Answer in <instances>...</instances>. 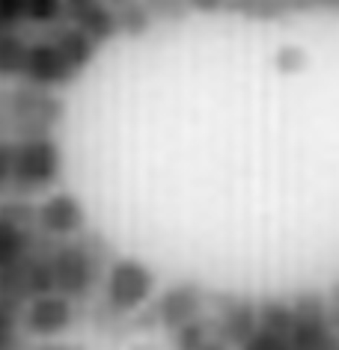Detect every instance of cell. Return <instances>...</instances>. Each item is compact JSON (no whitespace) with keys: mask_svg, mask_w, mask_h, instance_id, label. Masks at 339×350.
Returning <instances> with one entry per match:
<instances>
[{"mask_svg":"<svg viewBox=\"0 0 339 350\" xmlns=\"http://www.w3.org/2000/svg\"><path fill=\"white\" fill-rule=\"evenodd\" d=\"M95 54H99V45L63 18L30 36L21 81L39 90H60L77 81Z\"/></svg>","mask_w":339,"mask_h":350,"instance_id":"6da1fadb","label":"cell"},{"mask_svg":"<svg viewBox=\"0 0 339 350\" xmlns=\"http://www.w3.org/2000/svg\"><path fill=\"white\" fill-rule=\"evenodd\" d=\"M51 282L54 291L68 300H86L101 285L108 270V250L95 234H72V238H51L48 243Z\"/></svg>","mask_w":339,"mask_h":350,"instance_id":"7a4b0ae2","label":"cell"},{"mask_svg":"<svg viewBox=\"0 0 339 350\" xmlns=\"http://www.w3.org/2000/svg\"><path fill=\"white\" fill-rule=\"evenodd\" d=\"M60 170H63V152L51 134L21 137L12 146V175H10V193L33 199L57 185Z\"/></svg>","mask_w":339,"mask_h":350,"instance_id":"3957f363","label":"cell"},{"mask_svg":"<svg viewBox=\"0 0 339 350\" xmlns=\"http://www.w3.org/2000/svg\"><path fill=\"white\" fill-rule=\"evenodd\" d=\"M3 107L6 119H10V137H39L51 134V128L63 116V101L51 90H39V86L21 83L18 90L3 92Z\"/></svg>","mask_w":339,"mask_h":350,"instance_id":"277c9868","label":"cell"},{"mask_svg":"<svg viewBox=\"0 0 339 350\" xmlns=\"http://www.w3.org/2000/svg\"><path fill=\"white\" fill-rule=\"evenodd\" d=\"M104 288V309L113 314H131L149 303L155 291V273L137 258L110 261L101 279Z\"/></svg>","mask_w":339,"mask_h":350,"instance_id":"5b68a950","label":"cell"},{"mask_svg":"<svg viewBox=\"0 0 339 350\" xmlns=\"http://www.w3.org/2000/svg\"><path fill=\"white\" fill-rule=\"evenodd\" d=\"M289 350H339V336L327 318V297L303 291L292 300Z\"/></svg>","mask_w":339,"mask_h":350,"instance_id":"8992f818","label":"cell"},{"mask_svg":"<svg viewBox=\"0 0 339 350\" xmlns=\"http://www.w3.org/2000/svg\"><path fill=\"white\" fill-rule=\"evenodd\" d=\"M212 303H214V318H212L214 332L229 347L241 350L259 329V303L247 300V297H236V294L212 297Z\"/></svg>","mask_w":339,"mask_h":350,"instance_id":"52a82bcc","label":"cell"},{"mask_svg":"<svg viewBox=\"0 0 339 350\" xmlns=\"http://www.w3.org/2000/svg\"><path fill=\"white\" fill-rule=\"evenodd\" d=\"M205 303H208V294L197 282H176L152 303L149 318H152V323H158L161 329L173 332V329H179L181 323L199 318Z\"/></svg>","mask_w":339,"mask_h":350,"instance_id":"ba28073f","label":"cell"},{"mask_svg":"<svg viewBox=\"0 0 339 350\" xmlns=\"http://www.w3.org/2000/svg\"><path fill=\"white\" fill-rule=\"evenodd\" d=\"M72 321H75V300H68V297L57 291L33 297V300L24 303V312H21L24 332L39 338L60 336V332L72 327Z\"/></svg>","mask_w":339,"mask_h":350,"instance_id":"9c48e42d","label":"cell"},{"mask_svg":"<svg viewBox=\"0 0 339 350\" xmlns=\"http://www.w3.org/2000/svg\"><path fill=\"white\" fill-rule=\"evenodd\" d=\"M36 223L39 232L48 238H72V234H81L86 226L84 205L77 202V196L57 190L36 205Z\"/></svg>","mask_w":339,"mask_h":350,"instance_id":"30bf717a","label":"cell"},{"mask_svg":"<svg viewBox=\"0 0 339 350\" xmlns=\"http://www.w3.org/2000/svg\"><path fill=\"white\" fill-rule=\"evenodd\" d=\"M66 21L81 30L86 39H92L99 48L119 36L116 6H110L108 0H77V3H66Z\"/></svg>","mask_w":339,"mask_h":350,"instance_id":"8fae6325","label":"cell"},{"mask_svg":"<svg viewBox=\"0 0 339 350\" xmlns=\"http://www.w3.org/2000/svg\"><path fill=\"white\" fill-rule=\"evenodd\" d=\"M39 234L42 232H30L24 226H15L12 220L0 217V270L12 267L18 258L27 256Z\"/></svg>","mask_w":339,"mask_h":350,"instance_id":"7c38bea8","label":"cell"},{"mask_svg":"<svg viewBox=\"0 0 339 350\" xmlns=\"http://www.w3.org/2000/svg\"><path fill=\"white\" fill-rule=\"evenodd\" d=\"M30 36L24 30H6L0 33V81H21L24 57H27Z\"/></svg>","mask_w":339,"mask_h":350,"instance_id":"4fadbf2b","label":"cell"},{"mask_svg":"<svg viewBox=\"0 0 339 350\" xmlns=\"http://www.w3.org/2000/svg\"><path fill=\"white\" fill-rule=\"evenodd\" d=\"M24 306L0 297V350H27V332L21 327Z\"/></svg>","mask_w":339,"mask_h":350,"instance_id":"5bb4252c","label":"cell"},{"mask_svg":"<svg viewBox=\"0 0 339 350\" xmlns=\"http://www.w3.org/2000/svg\"><path fill=\"white\" fill-rule=\"evenodd\" d=\"M116 24L119 36H143L155 27V15L146 0H123L116 6Z\"/></svg>","mask_w":339,"mask_h":350,"instance_id":"9a60e30c","label":"cell"},{"mask_svg":"<svg viewBox=\"0 0 339 350\" xmlns=\"http://www.w3.org/2000/svg\"><path fill=\"white\" fill-rule=\"evenodd\" d=\"M212 336H214V323H212V318H203V314L170 332L173 350H203V345Z\"/></svg>","mask_w":339,"mask_h":350,"instance_id":"2e32d148","label":"cell"},{"mask_svg":"<svg viewBox=\"0 0 339 350\" xmlns=\"http://www.w3.org/2000/svg\"><path fill=\"white\" fill-rule=\"evenodd\" d=\"M241 350H289V332H277V329L259 327L253 332V338H250Z\"/></svg>","mask_w":339,"mask_h":350,"instance_id":"e0dca14e","label":"cell"},{"mask_svg":"<svg viewBox=\"0 0 339 350\" xmlns=\"http://www.w3.org/2000/svg\"><path fill=\"white\" fill-rule=\"evenodd\" d=\"M277 68L280 72H286V75H292V72H301L303 66H307V54H303L301 48H294V45H289V48H283L280 54H277Z\"/></svg>","mask_w":339,"mask_h":350,"instance_id":"ac0fdd59","label":"cell"},{"mask_svg":"<svg viewBox=\"0 0 339 350\" xmlns=\"http://www.w3.org/2000/svg\"><path fill=\"white\" fill-rule=\"evenodd\" d=\"M12 146L15 139H0V196L10 193V175H12Z\"/></svg>","mask_w":339,"mask_h":350,"instance_id":"d6986e66","label":"cell"},{"mask_svg":"<svg viewBox=\"0 0 339 350\" xmlns=\"http://www.w3.org/2000/svg\"><path fill=\"white\" fill-rule=\"evenodd\" d=\"M327 318H330V327H334V332L339 336V285L327 297Z\"/></svg>","mask_w":339,"mask_h":350,"instance_id":"ffe728a7","label":"cell"},{"mask_svg":"<svg viewBox=\"0 0 339 350\" xmlns=\"http://www.w3.org/2000/svg\"><path fill=\"white\" fill-rule=\"evenodd\" d=\"M307 12H339V0H307Z\"/></svg>","mask_w":339,"mask_h":350,"instance_id":"44dd1931","label":"cell"},{"mask_svg":"<svg viewBox=\"0 0 339 350\" xmlns=\"http://www.w3.org/2000/svg\"><path fill=\"white\" fill-rule=\"evenodd\" d=\"M203 350H232V347L226 345V341H223V338H221V336H217V332H214V336H212V338H208L205 345H203Z\"/></svg>","mask_w":339,"mask_h":350,"instance_id":"7402d4cb","label":"cell"},{"mask_svg":"<svg viewBox=\"0 0 339 350\" xmlns=\"http://www.w3.org/2000/svg\"><path fill=\"white\" fill-rule=\"evenodd\" d=\"M39 350H77L75 345H60V341H51V345H42Z\"/></svg>","mask_w":339,"mask_h":350,"instance_id":"603a6c76","label":"cell"},{"mask_svg":"<svg viewBox=\"0 0 339 350\" xmlns=\"http://www.w3.org/2000/svg\"><path fill=\"white\" fill-rule=\"evenodd\" d=\"M66 3H77V0H66ZM119 3H123V0H119Z\"/></svg>","mask_w":339,"mask_h":350,"instance_id":"cb8c5ba5","label":"cell"}]
</instances>
